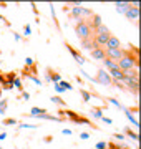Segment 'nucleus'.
<instances>
[{
    "mask_svg": "<svg viewBox=\"0 0 141 149\" xmlns=\"http://www.w3.org/2000/svg\"><path fill=\"white\" fill-rule=\"evenodd\" d=\"M138 65H140V61H138V53L133 55V47H131L130 50L125 52V56L118 61V68L121 71H128V70L138 68Z\"/></svg>",
    "mask_w": 141,
    "mask_h": 149,
    "instance_id": "obj_1",
    "label": "nucleus"
},
{
    "mask_svg": "<svg viewBox=\"0 0 141 149\" xmlns=\"http://www.w3.org/2000/svg\"><path fill=\"white\" fill-rule=\"evenodd\" d=\"M75 33H76V37L80 38V42L90 40V38L95 37V33H93V30H91V27H90V23H88L87 18H80V20L76 22Z\"/></svg>",
    "mask_w": 141,
    "mask_h": 149,
    "instance_id": "obj_2",
    "label": "nucleus"
},
{
    "mask_svg": "<svg viewBox=\"0 0 141 149\" xmlns=\"http://www.w3.org/2000/svg\"><path fill=\"white\" fill-rule=\"evenodd\" d=\"M58 114H60V119H65V116H66L71 123H76V124H88V126H91V128L96 129V126H95L88 118L82 116V114H78V113H75V111H71V109H60Z\"/></svg>",
    "mask_w": 141,
    "mask_h": 149,
    "instance_id": "obj_3",
    "label": "nucleus"
},
{
    "mask_svg": "<svg viewBox=\"0 0 141 149\" xmlns=\"http://www.w3.org/2000/svg\"><path fill=\"white\" fill-rule=\"evenodd\" d=\"M95 37H93V40H95V45L100 48H105L106 47V43H108L110 37H111V32H110V28L106 27V25H100V27L95 30Z\"/></svg>",
    "mask_w": 141,
    "mask_h": 149,
    "instance_id": "obj_4",
    "label": "nucleus"
},
{
    "mask_svg": "<svg viewBox=\"0 0 141 149\" xmlns=\"http://www.w3.org/2000/svg\"><path fill=\"white\" fill-rule=\"evenodd\" d=\"M93 81H96V83H100V85H105V86H111V85H113L111 76H110L108 71H105V70H98L96 78H95Z\"/></svg>",
    "mask_w": 141,
    "mask_h": 149,
    "instance_id": "obj_5",
    "label": "nucleus"
},
{
    "mask_svg": "<svg viewBox=\"0 0 141 149\" xmlns=\"http://www.w3.org/2000/svg\"><path fill=\"white\" fill-rule=\"evenodd\" d=\"M125 48H114V50H105V53H106V58L111 60V61H116L118 63L119 60L125 56Z\"/></svg>",
    "mask_w": 141,
    "mask_h": 149,
    "instance_id": "obj_6",
    "label": "nucleus"
},
{
    "mask_svg": "<svg viewBox=\"0 0 141 149\" xmlns=\"http://www.w3.org/2000/svg\"><path fill=\"white\" fill-rule=\"evenodd\" d=\"M90 55H91L93 60H101L103 61L105 58H106V53H105V48H100V47H95L90 52Z\"/></svg>",
    "mask_w": 141,
    "mask_h": 149,
    "instance_id": "obj_7",
    "label": "nucleus"
},
{
    "mask_svg": "<svg viewBox=\"0 0 141 149\" xmlns=\"http://www.w3.org/2000/svg\"><path fill=\"white\" fill-rule=\"evenodd\" d=\"M88 23H90V27H91V30L95 32L100 25H103V22H101V17L98 15V13H93L90 18H88Z\"/></svg>",
    "mask_w": 141,
    "mask_h": 149,
    "instance_id": "obj_8",
    "label": "nucleus"
},
{
    "mask_svg": "<svg viewBox=\"0 0 141 149\" xmlns=\"http://www.w3.org/2000/svg\"><path fill=\"white\" fill-rule=\"evenodd\" d=\"M114 48H121V42H119L118 37L111 35L110 40H108V43H106V48H105V50H114Z\"/></svg>",
    "mask_w": 141,
    "mask_h": 149,
    "instance_id": "obj_9",
    "label": "nucleus"
},
{
    "mask_svg": "<svg viewBox=\"0 0 141 149\" xmlns=\"http://www.w3.org/2000/svg\"><path fill=\"white\" fill-rule=\"evenodd\" d=\"M65 47H66V48H68V52H70V53H71V55H73V58H75V60H76V61H78V63H80V65H83V63H85V58H83L82 55L78 53V52H76L75 48L71 47L70 43H65Z\"/></svg>",
    "mask_w": 141,
    "mask_h": 149,
    "instance_id": "obj_10",
    "label": "nucleus"
},
{
    "mask_svg": "<svg viewBox=\"0 0 141 149\" xmlns=\"http://www.w3.org/2000/svg\"><path fill=\"white\" fill-rule=\"evenodd\" d=\"M47 80L53 81L55 85H57V83H60V81H61V78H60V74L57 73V71H53L52 68H47Z\"/></svg>",
    "mask_w": 141,
    "mask_h": 149,
    "instance_id": "obj_11",
    "label": "nucleus"
},
{
    "mask_svg": "<svg viewBox=\"0 0 141 149\" xmlns=\"http://www.w3.org/2000/svg\"><path fill=\"white\" fill-rule=\"evenodd\" d=\"M108 74L111 76V80H113V81H119V83H121V81H123V78H125V74H123V71H121V70H110Z\"/></svg>",
    "mask_w": 141,
    "mask_h": 149,
    "instance_id": "obj_12",
    "label": "nucleus"
},
{
    "mask_svg": "<svg viewBox=\"0 0 141 149\" xmlns=\"http://www.w3.org/2000/svg\"><path fill=\"white\" fill-rule=\"evenodd\" d=\"M138 15H140V10H138V7H133L131 5L128 10H126V17L130 18V20H136L138 18Z\"/></svg>",
    "mask_w": 141,
    "mask_h": 149,
    "instance_id": "obj_13",
    "label": "nucleus"
},
{
    "mask_svg": "<svg viewBox=\"0 0 141 149\" xmlns=\"http://www.w3.org/2000/svg\"><path fill=\"white\" fill-rule=\"evenodd\" d=\"M43 114H47V109H43V108H32V111H30V116L42 118Z\"/></svg>",
    "mask_w": 141,
    "mask_h": 149,
    "instance_id": "obj_14",
    "label": "nucleus"
},
{
    "mask_svg": "<svg viewBox=\"0 0 141 149\" xmlns=\"http://www.w3.org/2000/svg\"><path fill=\"white\" fill-rule=\"evenodd\" d=\"M82 47L85 48V50H90V52H91L93 48L96 47V45H95V40H93V38H90V40H83V42H82Z\"/></svg>",
    "mask_w": 141,
    "mask_h": 149,
    "instance_id": "obj_15",
    "label": "nucleus"
},
{
    "mask_svg": "<svg viewBox=\"0 0 141 149\" xmlns=\"http://www.w3.org/2000/svg\"><path fill=\"white\" fill-rule=\"evenodd\" d=\"M126 86H128V90H130L133 95L138 96V86H140V83H138V81H131V83H128Z\"/></svg>",
    "mask_w": 141,
    "mask_h": 149,
    "instance_id": "obj_16",
    "label": "nucleus"
},
{
    "mask_svg": "<svg viewBox=\"0 0 141 149\" xmlns=\"http://www.w3.org/2000/svg\"><path fill=\"white\" fill-rule=\"evenodd\" d=\"M103 63H105V66H106L108 70H119V68H118V63H116V61H111V60L105 58V60H103Z\"/></svg>",
    "mask_w": 141,
    "mask_h": 149,
    "instance_id": "obj_17",
    "label": "nucleus"
},
{
    "mask_svg": "<svg viewBox=\"0 0 141 149\" xmlns=\"http://www.w3.org/2000/svg\"><path fill=\"white\" fill-rule=\"evenodd\" d=\"M130 7H131V3H125V2H121V3H119V2H118V3H116V10H118V12H125V13H126V10H128Z\"/></svg>",
    "mask_w": 141,
    "mask_h": 149,
    "instance_id": "obj_18",
    "label": "nucleus"
},
{
    "mask_svg": "<svg viewBox=\"0 0 141 149\" xmlns=\"http://www.w3.org/2000/svg\"><path fill=\"white\" fill-rule=\"evenodd\" d=\"M15 80H17V73L15 71H8V73L5 74V81H8V83H13Z\"/></svg>",
    "mask_w": 141,
    "mask_h": 149,
    "instance_id": "obj_19",
    "label": "nucleus"
},
{
    "mask_svg": "<svg viewBox=\"0 0 141 149\" xmlns=\"http://www.w3.org/2000/svg\"><path fill=\"white\" fill-rule=\"evenodd\" d=\"M91 113H93V116L98 118V119H101V116H103V113H101V108H93Z\"/></svg>",
    "mask_w": 141,
    "mask_h": 149,
    "instance_id": "obj_20",
    "label": "nucleus"
},
{
    "mask_svg": "<svg viewBox=\"0 0 141 149\" xmlns=\"http://www.w3.org/2000/svg\"><path fill=\"white\" fill-rule=\"evenodd\" d=\"M108 149H130V148L121 146V144H116V143H108Z\"/></svg>",
    "mask_w": 141,
    "mask_h": 149,
    "instance_id": "obj_21",
    "label": "nucleus"
},
{
    "mask_svg": "<svg viewBox=\"0 0 141 149\" xmlns=\"http://www.w3.org/2000/svg\"><path fill=\"white\" fill-rule=\"evenodd\" d=\"M80 93H82V96H83V101H85V103H88V101H90V98H91V95H90V93H88L87 90H80Z\"/></svg>",
    "mask_w": 141,
    "mask_h": 149,
    "instance_id": "obj_22",
    "label": "nucleus"
},
{
    "mask_svg": "<svg viewBox=\"0 0 141 149\" xmlns=\"http://www.w3.org/2000/svg\"><path fill=\"white\" fill-rule=\"evenodd\" d=\"M95 149H108V144H106V141H100V143H96Z\"/></svg>",
    "mask_w": 141,
    "mask_h": 149,
    "instance_id": "obj_23",
    "label": "nucleus"
},
{
    "mask_svg": "<svg viewBox=\"0 0 141 149\" xmlns=\"http://www.w3.org/2000/svg\"><path fill=\"white\" fill-rule=\"evenodd\" d=\"M125 133L128 134V136H130L131 139H138V134H136V133H133V129H130V128H126V129H125Z\"/></svg>",
    "mask_w": 141,
    "mask_h": 149,
    "instance_id": "obj_24",
    "label": "nucleus"
},
{
    "mask_svg": "<svg viewBox=\"0 0 141 149\" xmlns=\"http://www.w3.org/2000/svg\"><path fill=\"white\" fill-rule=\"evenodd\" d=\"M52 101L57 103V104H61V106H65V101H63L60 96H53V98H52Z\"/></svg>",
    "mask_w": 141,
    "mask_h": 149,
    "instance_id": "obj_25",
    "label": "nucleus"
},
{
    "mask_svg": "<svg viewBox=\"0 0 141 149\" xmlns=\"http://www.w3.org/2000/svg\"><path fill=\"white\" fill-rule=\"evenodd\" d=\"M5 109H7V100H2L0 101V114H3Z\"/></svg>",
    "mask_w": 141,
    "mask_h": 149,
    "instance_id": "obj_26",
    "label": "nucleus"
},
{
    "mask_svg": "<svg viewBox=\"0 0 141 149\" xmlns=\"http://www.w3.org/2000/svg\"><path fill=\"white\" fill-rule=\"evenodd\" d=\"M13 86H15L17 90H20V91L23 90V86H22V81H20V78H17V80L13 81Z\"/></svg>",
    "mask_w": 141,
    "mask_h": 149,
    "instance_id": "obj_27",
    "label": "nucleus"
},
{
    "mask_svg": "<svg viewBox=\"0 0 141 149\" xmlns=\"http://www.w3.org/2000/svg\"><path fill=\"white\" fill-rule=\"evenodd\" d=\"M58 85L61 86L63 90H71V85H70V83H66V81H60Z\"/></svg>",
    "mask_w": 141,
    "mask_h": 149,
    "instance_id": "obj_28",
    "label": "nucleus"
},
{
    "mask_svg": "<svg viewBox=\"0 0 141 149\" xmlns=\"http://www.w3.org/2000/svg\"><path fill=\"white\" fill-rule=\"evenodd\" d=\"M3 124H7V126H8V124H17V119L15 118H7L5 121H3Z\"/></svg>",
    "mask_w": 141,
    "mask_h": 149,
    "instance_id": "obj_29",
    "label": "nucleus"
},
{
    "mask_svg": "<svg viewBox=\"0 0 141 149\" xmlns=\"http://www.w3.org/2000/svg\"><path fill=\"white\" fill-rule=\"evenodd\" d=\"M2 86H3L2 90H12V88H13V83H8V81H5Z\"/></svg>",
    "mask_w": 141,
    "mask_h": 149,
    "instance_id": "obj_30",
    "label": "nucleus"
},
{
    "mask_svg": "<svg viewBox=\"0 0 141 149\" xmlns=\"http://www.w3.org/2000/svg\"><path fill=\"white\" fill-rule=\"evenodd\" d=\"M113 138H114V139H118V141H123V139H125V134L116 133V134H113Z\"/></svg>",
    "mask_w": 141,
    "mask_h": 149,
    "instance_id": "obj_31",
    "label": "nucleus"
},
{
    "mask_svg": "<svg viewBox=\"0 0 141 149\" xmlns=\"http://www.w3.org/2000/svg\"><path fill=\"white\" fill-rule=\"evenodd\" d=\"M3 83H5V74L0 71V85H3Z\"/></svg>",
    "mask_w": 141,
    "mask_h": 149,
    "instance_id": "obj_32",
    "label": "nucleus"
},
{
    "mask_svg": "<svg viewBox=\"0 0 141 149\" xmlns=\"http://www.w3.org/2000/svg\"><path fill=\"white\" fill-rule=\"evenodd\" d=\"M55 90L58 91V93H61V91H65V90H63V88H61V86L58 85V83H57V85H55Z\"/></svg>",
    "mask_w": 141,
    "mask_h": 149,
    "instance_id": "obj_33",
    "label": "nucleus"
},
{
    "mask_svg": "<svg viewBox=\"0 0 141 149\" xmlns=\"http://www.w3.org/2000/svg\"><path fill=\"white\" fill-rule=\"evenodd\" d=\"M101 119H103L105 123H108V124H111V119H110V118H106V116H101Z\"/></svg>",
    "mask_w": 141,
    "mask_h": 149,
    "instance_id": "obj_34",
    "label": "nucleus"
},
{
    "mask_svg": "<svg viewBox=\"0 0 141 149\" xmlns=\"http://www.w3.org/2000/svg\"><path fill=\"white\" fill-rule=\"evenodd\" d=\"M22 96H23V100H28V98H30V95H28V93H25V91L22 93Z\"/></svg>",
    "mask_w": 141,
    "mask_h": 149,
    "instance_id": "obj_35",
    "label": "nucleus"
},
{
    "mask_svg": "<svg viewBox=\"0 0 141 149\" xmlns=\"http://www.w3.org/2000/svg\"><path fill=\"white\" fill-rule=\"evenodd\" d=\"M25 35H30V27L28 25H25Z\"/></svg>",
    "mask_w": 141,
    "mask_h": 149,
    "instance_id": "obj_36",
    "label": "nucleus"
},
{
    "mask_svg": "<svg viewBox=\"0 0 141 149\" xmlns=\"http://www.w3.org/2000/svg\"><path fill=\"white\" fill-rule=\"evenodd\" d=\"M0 20H5V18H3V17H2V15H0Z\"/></svg>",
    "mask_w": 141,
    "mask_h": 149,
    "instance_id": "obj_37",
    "label": "nucleus"
},
{
    "mask_svg": "<svg viewBox=\"0 0 141 149\" xmlns=\"http://www.w3.org/2000/svg\"><path fill=\"white\" fill-rule=\"evenodd\" d=\"M0 96H2V88H0Z\"/></svg>",
    "mask_w": 141,
    "mask_h": 149,
    "instance_id": "obj_38",
    "label": "nucleus"
},
{
    "mask_svg": "<svg viewBox=\"0 0 141 149\" xmlns=\"http://www.w3.org/2000/svg\"><path fill=\"white\" fill-rule=\"evenodd\" d=\"M0 56H2V52H0Z\"/></svg>",
    "mask_w": 141,
    "mask_h": 149,
    "instance_id": "obj_39",
    "label": "nucleus"
}]
</instances>
